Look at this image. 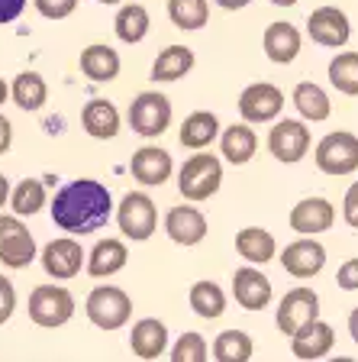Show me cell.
<instances>
[{"instance_id": "cell-1", "label": "cell", "mask_w": 358, "mask_h": 362, "mask_svg": "<svg viewBox=\"0 0 358 362\" xmlns=\"http://www.w3.org/2000/svg\"><path fill=\"white\" fill-rule=\"evenodd\" d=\"M52 220L71 236H88L110 220L113 194L107 185L94 178H75L61 185L52 197Z\"/></svg>"}, {"instance_id": "cell-2", "label": "cell", "mask_w": 358, "mask_h": 362, "mask_svg": "<svg viewBox=\"0 0 358 362\" xmlns=\"http://www.w3.org/2000/svg\"><path fill=\"white\" fill-rule=\"evenodd\" d=\"M220 185H223V165H220V158L213 152L194 149V156L187 158L178 172V191L191 204L213 197L220 191Z\"/></svg>"}, {"instance_id": "cell-3", "label": "cell", "mask_w": 358, "mask_h": 362, "mask_svg": "<svg viewBox=\"0 0 358 362\" xmlns=\"http://www.w3.org/2000/svg\"><path fill=\"white\" fill-rule=\"evenodd\" d=\"M75 317V294L59 285H39L30 294V320L42 330L65 327Z\"/></svg>"}, {"instance_id": "cell-4", "label": "cell", "mask_w": 358, "mask_h": 362, "mask_svg": "<svg viewBox=\"0 0 358 362\" xmlns=\"http://www.w3.org/2000/svg\"><path fill=\"white\" fill-rule=\"evenodd\" d=\"M88 320L100 330H119V327L129 324L133 317V298H129L123 288H113V285H104V288H94L88 294Z\"/></svg>"}, {"instance_id": "cell-5", "label": "cell", "mask_w": 358, "mask_h": 362, "mask_svg": "<svg viewBox=\"0 0 358 362\" xmlns=\"http://www.w3.org/2000/svg\"><path fill=\"white\" fill-rule=\"evenodd\" d=\"M129 127L136 136L155 139L172 127V100L158 94V90H142L129 104Z\"/></svg>"}, {"instance_id": "cell-6", "label": "cell", "mask_w": 358, "mask_h": 362, "mask_svg": "<svg viewBox=\"0 0 358 362\" xmlns=\"http://www.w3.org/2000/svg\"><path fill=\"white\" fill-rule=\"evenodd\" d=\"M113 211H117V226L129 240L142 243L155 233V226H158L155 201H152L145 191H129V194H123L119 207H113Z\"/></svg>"}, {"instance_id": "cell-7", "label": "cell", "mask_w": 358, "mask_h": 362, "mask_svg": "<svg viewBox=\"0 0 358 362\" xmlns=\"http://www.w3.org/2000/svg\"><path fill=\"white\" fill-rule=\"evenodd\" d=\"M314 158H316V168L323 175H333V178L358 172V136L345 133V129L323 136Z\"/></svg>"}, {"instance_id": "cell-8", "label": "cell", "mask_w": 358, "mask_h": 362, "mask_svg": "<svg viewBox=\"0 0 358 362\" xmlns=\"http://www.w3.org/2000/svg\"><path fill=\"white\" fill-rule=\"evenodd\" d=\"M36 259V240L16 214H0V262L7 269H26Z\"/></svg>"}, {"instance_id": "cell-9", "label": "cell", "mask_w": 358, "mask_h": 362, "mask_svg": "<svg viewBox=\"0 0 358 362\" xmlns=\"http://www.w3.org/2000/svg\"><path fill=\"white\" fill-rule=\"evenodd\" d=\"M314 317H320V298H316V291L314 288H294V291H287L281 298V304H278L275 324L284 337H291V333H297L300 327H304L306 320H314Z\"/></svg>"}, {"instance_id": "cell-10", "label": "cell", "mask_w": 358, "mask_h": 362, "mask_svg": "<svg viewBox=\"0 0 358 362\" xmlns=\"http://www.w3.org/2000/svg\"><path fill=\"white\" fill-rule=\"evenodd\" d=\"M310 149V129L304 120H278L268 133V152L284 162V165H294L306 156Z\"/></svg>"}, {"instance_id": "cell-11", "label": "cell", "mask_w": 358, "mask_h": 362, "mask_svg": "<svg viewBox=\"0 0 358 362\" xmlns=\"http://www.w3.org/2000/svg\"><path fill=\"white\" fill-rule=\"evenodd\" d=\"M284 107V90L268 81H255L239 94V113L246 123H268Z\"/></svg>"}, {"instance_id": "cell-12", "label": "cell", "mask_w": 358, "mask_h": 362, "mask_svg": "<svg viewBox=\"0 0 358 362\" xmlns=\"http://www.w3.org/2000/svg\"><path fill=\"white\" fill-rule=\"evenodd\" d=\"M306 36L316 45H323V49H342L352 36L349 16L339 7H316L306 16Z\"/></svg>"}, {"instance_id": "cell-13", "label": "cell", "mask_w": 358, "mask_h": 362, "mask_svg": "<svg viewBox=\"0 0 358 362\" xmlns=\"http://www.w3.org/2000/svg\"><path fill=\"white\" fill-rule=\"evenodd\" d=\"M84 256H88V252L81 249L78 240H71V236H59V240H52L42 249V269H45V275H52L55 281H68L81 272Z\"/></svg>"}, {"instance_id": "cell-14", "label": "cell", "mask_w": 358, "mask_h": 362, "mask_svg": "<svg viewBox=\"0 0 358 362\" xmlns=\"http://www.w3.org/2000/svg\"><path fill=\"white\" fill-rule=\"evenodd\" d=\"M232 298L246 310H265L271 304V281L255 265H242L232 272Z\"/></svg>"}, {"instance_id": "cell-15", "label": "cell", "mask_w": 358, "mask_h": 362, "mask_svg": "<svg viewBox=\"0 0 358 362\" xmlns=\"http://www.w3.org/2000/svg\"><path fill=\"white\" fill-rule=\"evenodd\" d=\"M281 265L294 279H314V275L323 272V265H326V249L316 240H294L284 246Z\"/></svg>"}, {"instance_id": "cell-16", "label": "cell", "mask_w": 358, "mask_h": 362, "mask_svg": "<svg viewBox=\"0 0 358 362\" xmlns=\"http://www.w3.org/2000/svg\"><path fill=\"white\" fill-rule=\"evenodd\" d=\"M333 223H336V207L326 197H304V201L294 204V211H291L294 233L316 236V233H326Z\"/></svg>"}, {"instance_id": "cell-17", "label": "cell", "mask_w": 358, "mask_h": 362, "mask_svg": "<svg viewBox=\"0 0 358 362\" xmlns=\"http://www.w3.org/2000/svg\"><path fill=\"white\" fill-rule=\"evenodd\" d=\"M165 233L172 236L178 246H197L207 236V217L197 211L194 204H178L165 214Z\"/></svg>"}, {"instance_id": "cell-18", "label": "cell", "mask_w": 358, "mask_h": 362, "mask_svg": "<svg viewBox=\"0 0 358 362\" xmlns=\"http://www.w3.org/2000/svg\"><path fill=\"white\" fill-rule=\"evenodd\" d=\"M172 156L165 149H158V146H142V149L133 152V158H129V172H133V178L139 181V185H145V188H158V185H165V181L172 178Z\"/></svg>"}, {"instance_id": "cell-19", "label": "cell", "mask_w": 358, "mask_h": 362, "mask_svg": "<svg viewBox=\"0 0 358 362\" xmlns=\"http://www.w3.org/2000/svg\"><path fill=\"white\" fill-rule=\"evenodd\" d=\"M333 343H336V333L320 317L306 320L297 333H291V353L297 359H323V356H329Z\"/></svg>"}, {"instance_id": "cell-20", "label": "cell", "mask_w": 358, "mask_h": 362, "mask_svg": "<svg viewBox=\"0 0 358 362\" xmlns=\"http://www.w3.org/2000/svg\"><path fill=\"white\" fill-rule=\"evenodd\" d=\"M126 262H129L126 243H123V240H113V236L100 240L97 246H94L88 256H84V269H88L90 279H110V275H117V272L123 269Z\"/></svg>"}, {"instance_id": "cell-21", "label": "cell", "mask_w": 358, "mask_h": 362, "mask_svg": "<svg viewBox=\"0 0 358 362\" xmlns=\"http://www.w3.org/2000/svg\"><path fill=\"white\" fill-rule=\"evenodd\" d=\"M129 349L139 359H158L168 349V327L158 317H142L136 320L133 333H129Z\"/></svg>"}, {"instance_id": "cell-22", "label": "cell", "mask_w": 358, "mask_h": 362, "mask_svg": "<svg viewBox=\"0 0 358 362\" xmlns=\"http://www.w3.org/2000/svg\"><path fill=\"white\" fill-rule=\"evenodd\" d=\"M261 45H265V55H268L271 62H278V65H291V62L300 55V30L294 26V23L278 20L265 30Z\"/></svg>"}, {"instance_id": "cell-23", "label": "cell", "mask_w": 358, "mask_h": 362, "mask_svg": "<svg viewBox=\"0 0 358 362\" xmlns=\"http://www.w3.org/2000/svg\"><path fill=\"white\" fill-rule=\"evenodd\" d=\"M220 149H223V158L232 162V165H246L249 158L258 149V136H255L252 123H232V127L220 129Z\"/></svg>"}, {"instance_id": "cell-24", "label": "cell", "mask_w": 358, "mask_h": 362, "mask_svg": "<svg viewBox=\"0 0 358 362\" xmlns=\"http://www.w3.org/2000/svg\"><path fill=\"white\" fill-rule=\"evenodd\" d=\"M78 65H81L84 78H90V81H97V84L113 81V78L119 75V68H123L117 49H110V45H104V42L88 45L81 52V59H78Z\"/></svg>"}, {"instance_id": "cell-25", "label": "cell", "mask_w": 358, "mask_h": 362, "mask_svg": "<svg viewBox=\"0 0 358 362\" xmlns=\"http://www.w3.org/2000/svg\"><path fill=\"white\" fill-rule=\"evenodd\" d=\"M81 127L94 139H113L119 133V110L107 98H94L81 110Z\"/></svg>"}, {"instance_id": "cell-26", "label": "cell", "mask_w": 358, "mask_h": 362, "mask_svg": "<svg viewBox=\"0 0 358 362\" xmlns=\"http://www.w3.org/2000/svg\"><path fill=\"white\" fill-rule=\"evenodd\" d=\"M217 136H220V117H217V113L194 110L184 123H181L178 139H181V146H184V149H207Z\"/></svg>"}, {"instance_id": "cell-27", "label": "cell", "mask_w": 358, "mask_h": 362, "mask_svg": "<svg viewBox=\"0 0 358 362\" xmlns=\"http://www.w3.org/2000/svg\"><path fill=\"white\" fill-rule=\"evenodd\" d=\"M236 252L252 265H265L275 259L278 243L268 230H261V226H246V230L236 233Z\"/></svg>"}, {"instance_id": "cell-28", "label": "cell", "mask_w": 358, "mask_h": 362, "mask_svg": "<svg viewBox=\"0 0 358 362\" xmlns=\"http://www.w3.org/2000/svg\"><path fill=\"white\" fill-rule=\"evenodd\" d=\"M291 100H294L300 117L310 123H323V120H329V113H333V104H329L326 90L314 81H300L297 88H294Z\"/></svg>"}, {"instance_id": "cell-29", "label": "cell", "mask_w": 358, "mask_h": 362, "mask_svg": "<svg viewBox=\"0 0 358 362\" xmlns=\"http://www.w3.org/2000/svg\"><path fill=\"white\" fill-rule=\"evenodd\" d=\"M191 68H194V52L187 45H168L158 52L155 65H152V81H181Z\"/></svg>"}, {"instance_id": "cell-30", "label": "cell", "mask_w": 358, "mask_h": 362, "mask_svg": "<svg viewBox=\"0 0 358 362\" xmlns=\"http://www.w3.org/2000/svg\"><path fill=\"white\" fill-rule=\"evenodd\" d=\"M10 98H13V104L26 113L39 110V107L45 104V98H49L45 78L39 75V71H20V75L13 78V84H10Z\"/></svg>"}, {"instance_id": "cell-31", "label": "cell", "mask_w": 358, "mask_h": 362, "mask_svg": "<svg viewBox=\"0 0 358 362\" xmlns=\"http://www.w3.org/2000/svg\"><path fill=\"white\" fill-rule=\"evenodd\" d=\"M187 301H191V310H194L197 317H203V320H217V317H223L226 310V294L223 288L217 285V281H194V288H191V294H187Z\"/></svg>"}, {"instance_id": "cell-32", "label": "cell", "mask_w": 358, "mask_h": 362, "mask_svg": "<svg viewBox=\"0 0 358 362\" xmlns=\"http://www.w3.org/2000/svg\"><path fill=\"white\" fill-rule=\"evenodd\" d=\"M149 10L142 7V4H126V7H119L117 20H113V30H117V36L123 39V42L136 45L142 42V39L149 36Z\"/></svg>"}, {"instance_id": "cell-33", "label": "cell", "mask_w": 358, "mask_h": 362, "mask_svg": "<svg viewBox=\"0 0 358 362\" xmlns=\"http://www.w3.org/2000/svg\"><path fill=\"white\" fill-rule=\"evenodd\" d=\"M168 16L178 30L197 33L210 20V4L207 0H168Z\"/></svg>"}, {"instance_id": "cell-34", "label": "cell", "mask_w": 358, "mask_h": 362, "mask_svg": "<svg viewBox=\"0 0 358 362\" xmlns=\"http://www.w3.org/2000/svg\"><path fill=\"white\" fill-rule=\"evenodd\" d=\"M10 207L16 217H32L45 207V185L39 178H23L13 191H10Z\"/></svg>"}, {"instance_id": "cell-35", "label": "cell", "mask_w": 358, "mask_h": 362, "mask_svg": "<svg viewBox=\"0 0 358 362\" xmlns=\"http://www.w3.org/2000/svg\"><path fill=\"white\" fill-rule=\"evenodd\" d=\"M213 359L217 362H249L252 359V339L242 330H223L213 339Z\"/></svg>"}, {"instance_id": "cell-36", "label": "cell", "mask_w": 358, "mask_h": 362, "mask_svg": "<svg viewBox=\"0 0 358 362\" xmlns=\"http://www.w3.org/2000/svg\"><path fill=\"white\" fill-rule=\"evenodd\" d=\"M329 81L339 94L358 98V52H342L329 62Z\"/></svg>"}, {"instance_id": "cell-37", "label": "cell", "mask_w": 358, "mask_h": 362, "mask_svg": "<svg viewBox=\"0 0 358 362\" xmlns=\"http://www.w3.org/2000/svg\"><path fill=\"white\" fill-rule=\"evenodd\" d=\"M207 356H210V346L197 330H187L174 339L172 362H207Z\"/></svg>"}, {"instance_id": "cell-38", "label": "cell", "mask_w": 358, "mask_h": 362, "mask_svg": "<svg viewBox=\"0 0 358 362\" xmlns=\"http://www.w3.org/2000/svg\"><path fill=\"white\" fill-rule=\"evenodd\" d=\"M32 4H36V10L45 20H65L78 7V0H32Z\"/></svg>"}, {"instance_id": "cell-39", "label": "cell", "mask_w": 358, "mask_h": 362, "mask_svg": "<svg viewBox=\"0 0 358 362\" xmlns=\"http://www.w3.org/2000/svg\"><path fill=\"white\" fill-rule=\"evenodd\" d=\"M16 310V291H13V281L0 275V324H7L10 317Z\"/></svg>"}, {"instance_id": "cell-40", "label": "cell", "mask_w": 358, "mask_h": 362, "mask_svg": "<svg viewBox=\"0 0 358 362\" xmlns=\"http://www.w3.org/2000/svg\"><path fill=\"white\" fill-rule=\"evenodd\" d=\"M336 281H339V288H342V291H358V259H349V262H342Z\"/></svg>"}, {"instance_id": "cell-41", "label": "cell", "mask_w": 358, "mask_h": 362, "mask_svg": "<svg viewBox=\"0 0 358 362\" xmlns=\"http://www.w3.org/2000/svg\"><path fill=\"white\" fill-rule=\"evenodd\" d=\"M342 217L352 230H358V181L345 191V201H342Z\"/></svg>"}, {"instance_id": "cell-42", "label": "cell", "mask_w": 358, "mask_h": 362, "mask_svg": "<svg viewBox=\"0 0 358 362\" xmlns=\"http://www.w3.org/2000/svg\"><path fill=\"white\" fill-rule=\"evenodd\" d=\"M23 7H26V0H0V26L13 23L23 13Z\"/></svg>"}, {"instance_id": "cell-43", "label": "cell", "mask_w": 358, "mask_h": 362, "mask_svg": "<svg viewBox=\"0 0 358 362\" xmlns=\"http://www.w3.org/2000/svg\"><path fill=\"white\" fill-rule=\"evenodd\" d=\"M10 146H13V127H10V120L0 113V156L10 152Z\"/></svg>"}, {"instance_id": "cell-44", "label": "cell", "mask_w": 358, "mask_h": 362, "mask_svg": "<svg viewBox=\"0 0 358 362\" xmlns=\"http://www.w3.org/2000/svg\"><path fill=\"white\" fill-rule=\"evenodd\" d=\"M213 4H220L223 10H242V7H249L252 0H213Z\"/></svg>"}, {"instance_id": "cell-45", "label": "cell", "mask_w": 358, "mask_h": 362, "mask_svg": "<svg viewBox=\"0 0 358 362\" xmlns=\"http://www.w3.org/2000/svg\"><path fill=\"white\" fill-rule=\"evenodd\" d=\"M10 201V181H7V175H0V207Z\"/></svg>"}, {"instance_id": "cell-46", "label": "cell", "mask_w": 358, "mask_h": 362, "mask_svg": "<svg viewBox=\"0 0 358 362\" xmlns=\"http://www.w3.org/2000/svg\"><path fill=\"white\" fill-rule=\"evenodd\" d=\"M349 333H352V339L358 343V308L349 314Z\"/></svg>"}, {"instance_id": "cell-47", "label": "cell", "mask_w": 358, "mask_h": 362, "mask_svg": "<svg viewBox=\"0 0 358 362\" xmlns=\"http://www.w3.org/2000/svg\"><path fill=\"white\" fill-rule=\"evenodd\" d=\"M10 98V88H7V81H4V78H0V107H4V100Z\"/></svg>"}, {"instance_id": "cell-48", "label": "cell", "mask_w": 358, "mask_h": 362, "mask_svg": "<svg viewBox=\"0 0 358 362\" xmlns=\"http://www.w3.org/2000/svg\"><path fill=\"white\" fill-rule=\"evenodd\" d=\"M271 4H275V7H297L300 0H271Z\"/></svg>"}, {"instance_id": "cell-49", "label": "cell", "mask_w": 358, "mask_h": 362, "mask_svg": "<svg viewBox=\"0 0 358 362\" xmlns=\"http://www.w3.org/2000/svg\"><path fill=\"white\" fill-rule=\"evenodd\" d=\"M97 4H107V7H113V4H119V0H97Z\"/></svg>"}]
</instances>
